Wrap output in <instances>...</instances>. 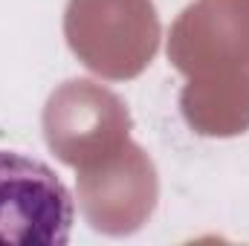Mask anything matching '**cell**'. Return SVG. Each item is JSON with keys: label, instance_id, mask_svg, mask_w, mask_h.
Instances as JSON below:
<instances>
[{"label": "cell", "instance_id": "obj_1", "mask_svg": "<svg viewBox=\"0 0 249 246\" xmlns=\"http://www.w3.org/2000/svg\"><path fill=\"white\" fill-rule=\"evenodd\" d=\"M72 220V194L47 162L0 151V244L61 246Z\"/></svg>", "mask_w": 249, "mask_h": 246}]
</instances>
